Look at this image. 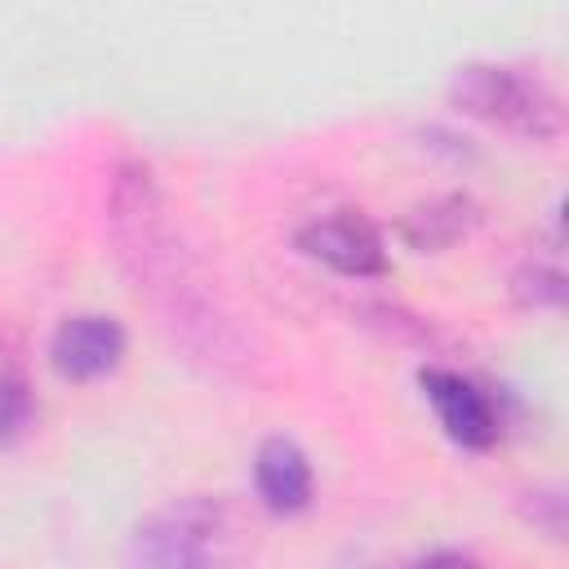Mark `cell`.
I'll list each match as a JSON object with an SVG mask.
<instances>
[{
  "label": "cell",
  "mask_w": 569,
  "mask_h": 569,
  "mask_svg": "<svg viewBox=\"0 0 569 569\" xmlns=\"http://www.w3.org/2000/svg\"><path fill=\"white\" fill-rule=\"evenodd\" d=\"M107 231L124 276L133 280L138 298L156 311V325L169 333L182 356L218 378H236L253 360L249 333L227 311L222 293L213 289L204 262L187 244L182 227L169 213V196L156 169L138 156L120 160L107 191Z\"/></svg>",
  "instance_id": "obj_1"
},
{
  "label": "cell",
  "mask_w": 569,
  "mask_h": 569,
  "mask_svg": "<svg viewBox=\"0 0 569 569\" xmlns=\"http://www.w3.org/2000/svg\"><path fill=\"white\" fill-rule=\"evenodd\" d=\"M249 520L222 493H178L129 533V569H240Z\"/></svg>",
  "instance_id": "obj_2"
},
{
  "label": "cell",
  "mask_w": 569,
  "mask_h": 569,
  "mask_svg": "<svg viewBox=\"0 0 569 569\" xmlns=\"http://www.w3.org/2000/svg\"><path fill=\"white\" fill-rule=\"evenodd\" d=\"M449 107L489 124V129H502L520 142H556L565 133V102L560 93L525 71V67H511V62H462L453 76H449Z\"/></svg>",
  "instance_id": "obj_3"
},
{
  "label": "cell",
  "mask_w": 569,
  "mask_h": 569,
  "mask_svg": "<svg viewBox=\"0 0 569 569\" xmlns=\"http://www.w3.org/2000/svg\"><path fill=\"white\" fill-rule=\"evenodd\" d=\"M129 333L107 311H76L49 338V365L67 382H102L124 365Z\"/></svg>",
  "instance_id": "obj_4"
},
{
  "label": "cell",
  "mask_w": 569,
  "mask_h": 569,
  "mask_svg": "<svg viewBox=\"0 0 569 569\" xmlns=\"http://www.w3.org/2000/svg\"><path fill=\"white\" fill-rule=\"evenodd\" d=\"M418 382H422V396L431 400L445 436L462 449H489L502 431V413L493 405V396L471 382L467 373L458 369H445V365H422L418 369Z\"/></svg>",
  "instance_id": "obj_5"
},
{
  "label": "cell",
  "mask_w": 569,
  "mask_h": 569,
  "mask_svg": "<svg viewBox=\"0 0 569 569\" xmlns=\"http://www.w3.org/2000/svg\"><path fill=\"white\" fill-rule=\"evenodd\" d=\"M298 249L347 276V280H378L387 276V249H382V236L373 231V222L356 218V213H325V218H311L298 227Z\"/></svg>",
  "instance_id": "obj_6"
},
{
  "label": "cell",
  "mask_w": 569,
  "mask_h": 569,
  "mask_svg": "<svg viewBox=\"0 0 569 569\" xmlns=\"http://www.w3.org/2000/svg\"><path fill=\"white\" fill-rule=\"evenodd\" d=\"M253 493L271 516H298L316 498V471L298 440L267 436L253 449Z\"/></svg>",
  "instance_id": "obj_7"
},
{
  "label": "cell",
  "mask_w": 569,
  "mask_h": 569,
  "mask_svg": "<svg viewBox=\"0 0 569 569\" xmlns=\"http://www.w3.org/2000/svg\"><path fill=\"white\" fill-rule=\"evenodd\" d=\"M476 222H480V204L467 191H445V196L413 204L400 218V240L413 253H445L458 240H467L476 231Z\"/></svg>",
  "instance_id": "obj_8"
},
{
  "label": "cell",
  "mask_w": 569,
  "mask_h": 569,
  "mask_svg": "<svg viewBox=\"0 0 569 569\" xmlns=\"http://www.w3.org/2000/svg\"><path fill=\"white\" fill-rule=\"evenodd\" d=\"M565 271H560V258L547 253V258H525L516 271H511V298L525 307V311H556L565 307Z\"/></svg>",
  "instance_id": "obj_9"
},
{
  "label": "cell",
  "mask_w": 569,
  "mask_h": 569,
  "mask_svg": "<svg viewBox=\"0 0 569 569\" xmlns=\"http://www.w3.org/2000/svg\"><path fill=\"white\" fill-rule=\"evenodd\" d=\"M516 507H520V516H525L538 533H547L551 542L565 538V525H569V498H565L560 485H533V489H525V493L516 498Z\"/></svg>",
  "instance_id": "obj_10"
},
{
  "label": "cell",
  "mask_w": 569,
  "mask_h": 569,
  "mask_svg": "<svg viewBox=\"0 0 569 569\" xmlns=\"http://www.w3.org/2000/svg\"><path fill=\"white\" fill-rule=\"evenodd\" d=\"M31 418H36L31 387H27L18 373L0 369V445H13V440L31 427Z\"/></svg>",
  "instance_id": "obj_11"
},
{
  "label": "cell",
  "mask_w": 569,
  "mask_h": 569,
  "mask_svg": "<svg viewBox=\"0 0 569 569\" xmlns=\"http://www.w3.org/2000/svg\"><path fill=\"white\" fill-rule=\"evenodd\" d=\"M369 316H378L373 325H378L387 338L418 342V347H427V351L440 342V333H436V325H431V320H422V316H413V311H405V307H396V302H378Z\"/></svg>",
  "instance_id": "obj_12"
},
{
  "label": "cell",
  "mask_w": 569,
  "mask_h": 569,
  "mask_svg": "<svg viewBox=\"0 0 569 569\" xmlns=\"http://www.w3.org/2000/svg\"><path fill=\"white\" fill-rule=\"evenodd\" d=\"M409 569H476V560L462 556V551H431V556L413 560Z\"/></svg>",
  "instance_id": "obj_13"
}]
</instances>
